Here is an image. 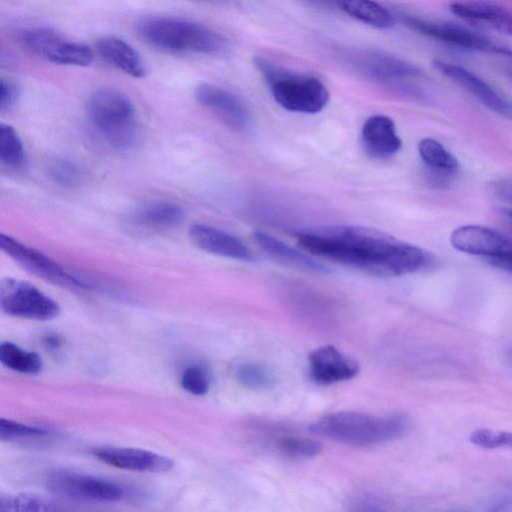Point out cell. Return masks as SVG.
<instances>
[{
    "mask_svg": "<svg viewBox=\"0 0 512 512\" xmlns=\"http://www.w3.org/2000/svg\"><path fill=\"white\" fill-rule=\"evenodd\" d=\"M361 139L366 152L375 158H388L402 146L393 120L385 115H373L363 124Z\"/></svg>",
    "mask_w": 512,
    "mask_h": 512,
    "instance_id": "ac0fdd59",
    "label": "cell"
},
{
    "mask_svg": "<svg viewBox=\"0 0 512 512\" xmlns=\"http://www.w3.org/2000/svg\"><path fill=\"white\" fill-rule=\"evenodd\" d=\"M19 87L10 79H1L0 82V111L10 110L19 98Z\"/></svg>",
    "mask_w": 512,
    "mask_h": 512,
    "instance_id": "d6a6232c",
    "label": "cell"
},
{
    "mask_svg": "<svg viewBox=\"0 0 512 512\" xmlns=\"http://www.w3.org/2000/svg\"><path fill=\"white\" fill-rule=\"evenodd\" d=\"M418 153L423 163L438 178H450L459 170L457 158L433 138L421 139Z\"/></svg>",
    "mask_w": 512,
    "mask_h": 512,
    "instance_id": "603a6c76",
    "label": "cell"
},
{
    "mask_svg": "<svg viewBox=\"0 0 512 512\" xmlns=\"http://www.w3.org/2000/svg\"><path fill=\"white\" fill-rule=\"evenodd\" d=\"M355 510L360 511H376L383 510L384 501L374 495L363 494L356 497V500L352 502Z\"/></svg>",
    "mask_w": 512,
    "mask_h": 512,
    "instance_id": "836d02e7",
    "label": "cell"
},
{
    "mask_svg": "<svg viewBox=\"0 0 512 512\" xmlns=\"http://www.w3.org/2000/svg\"><path fill=\"white\" fill-rule=\"evenodd\" d=\"M86 109L92 125L111 145L128 148L134 143L135 108L126 94L114 88L97 89L89 97Z\"/></svg>",
    "mask_w": 512,
    "mask_h": 512,
    "instance_id": "5b68a950",
    "label": "cell"
},
{
    "mask_svg": "<svg viewBox=\"0 0 512 512\" xmlns=\"http://www.w3.org/2000/svg\"><path fill=\"white\" fill-rule=\"evenodd\" d=\"M511 78H512V73H511Z\"/></svg>",
    "mask_w": 512,
    "mask_h": 512,
    "instance_id": "f35d334b",
    "label": "cell"
},
{
    "mask_svg": "<svg viewBox=\"0 0 512 512\" xmlns=\"http://www.w3.org/2000/svg\"><path fill=\"white\" fill-rule=\"evenodd\" d=\"M254 65L270 87L274 100L291 112L315 114L322 111L329 92L317 78L286 70L276 63L256 57Z\"/></svg>",
    "mask_w": 512,
    "mask_h": 512,
    "instance_id": "277c9868",
    "label": "cell"
},
{
    "mask_svg": "<svg viewBox=\"0 0 512 512\" xmlns=\"http://www.w3.org/2000/svg\"><path fill=\"white\" fill-rule=\"evenodd\" d=\"M496 211L512 227V210L508 208H497Z\"/></svg>",
    "mask_w": 512,
    "mask_h": 512,
    "instance_id": "8d00e7d4",
    "label": "cell"
},
{
    "mask_svg": "<svg viewBox=\"0 0 512 512\" xmlns=\"http://www.w3.org/2000/svg\"><path fill=\"white\" fill-rule=\"evenodd\" d=\"M310 255L381 276L416 272L429 263L421 248L373 229L337 226L296 234Z\"/></svg>",
    "mask_w": 512,
    "mask_h": 512,
    "instance_id": "6da1fadb",
    "label": "cell"
},
{
    "mask_svg": "<svg viewBox=\"0 0 512 512\" xmlns=\"http://www.w3.org/2000/svg\"><path fill=\"white\" fill-rule=\"evenodd\" d=\"M495 191L504 201L512 203V181L497 183L495 185Z\"/></svg>",
    "mask_w": 512,
    "mask_h": 512,
    "instance_id": "e575fe53",
    "label": "cell"
},
{
    "mask_svg": "<svg viewBox=\"0 0 512 512\" xmlns=\"http://www.w3.org/2000/svg\"><path fill=\"white\" fill-rule=\"evenodd\" d=\"M0 362L12 371L27 375H37L43 368L42 359L37 353L10 341L0 344Z\"/></svg>",
    "mask_w": 512,
    "mask_h": 512,
    "instance_id": "d4e9b609",
    "label": "cell"
},
{
    "mask_svg": "<svg viewBox=\"0 0 512 512\" xmlns=\"http://www.w3.org/2000/svg\"><path fill=\"white\" fill-rule=\"evenodd\" d=\"M357 65L370 77L387 83H401L422 75L417 66L381 52L363 53Z\"/></svg>",
    "mask_w": 512,
    "mask_h": 512,
    "instance_id": "d6986e66",
    "label": "cell"
},
{
    "mask_svg": "<svg viewBox=\"0 0 512 512\" xmlns=\"http://www.w3.org/2000/svg\"><path fill=\"white\" fill-rule=\"evenodd\" d=\"M46 484L52 493L76 501L115 503L131 495V490L121 483L66 470L50 473Z\"/></svg>",
    "mask_w": 512,
    "mask_h": 512,
    "instance_id": "8992f818",
    "label": "cell"
},
{
    "mask_svg": "<svg viewBox=\"0 0 512 512\" xmlns=\"http://www.w3.org/2000/svg\"><path fill=\"white\" fill-rule=\"evenodd\" d=\"M199 104L216 114L227 126L235 131L247 128L249 113L242 100L235 94L210 83H202L194 92Z\"/></svg>",
    "mask_w": 512,
    "mask_h": 512,
    "instance_id": "5bb4252c",
    "label": "cell"
},
{
    "mask_svg": "<svg viewBox=\"0 0 512 512\" xmlns=\"http://www.w3.org/2000/svg\"><path fill=\"white\" fill-rule=\"evenodd\" d=\"M404 23L413 31L455 47L512 57L509 46L460 25L413 16L404 17Z\"/></svg>",
    "mask_w": 512,
    "mask_h": 512,
    "instance_id": "30bf717a",
    "label": "cell"
},
{
    "mask_svg": "<svg viewBox=\"0 0 512 512\" xmlns=\"http://www.w3.org/2000/svg\"><path fill=\"white\" fill-rule=\"evenodd\" d=\"M490 265L498 269L512 273V256L489 261Z\"/></svg>",
    "mask_w": 512,
    "mask_h": 512,
    "instance_id": "d590c367",
    "label": "cell"
},
{
    "mask_svg": "<svg viewBox=\"0 0 512 512\" xmlns=\"http://www.w3.org/2000/svg\"><path fill=\"white\" fill-rule=\"evenodd\" d=\"M339 7L351 17L378 29L394 25L393 15L374 0H337Z\"/></svg>",
    "mask_w": 512,
    "mask_h": 512,
    "instance_id": "cb8c5ba5",
    "label": "cell"
},
{
    "mask_svg": "<svg viewBox=\"0 0 512 512\" xmlns=\"http://www.w3.org/2000/svg\"><path fill=\"white\" fill-rule=\"evenodd\" d=\"M402 415H373L356 411L327 414L313 423L311 431L322 437L351 445L373 446L400 438L407 430Z\"/></svg>",
    "mask_w": 512,
    "mask_h": 512,
    "instance_id": "3957f363",
    "label": "cell"
},
{
    "mask_svg": "<svg viewBox=\"0 0 512 512\" xmlns=\"http://www.w3.org/2000/svg\"><path fill=\"white\" fill-rule=\"evenodd\" d=\"M449 9L463 19L512 35V12L497 3L486 0H457L450 3Z\"/></svg>",
    "mask_w": 512,
    "mask_h": 512,
    "instance_id": "e0dca14e",
    "label": "cell"
},
{
    "mask_svg": "<svg viewBox=\"0 0 512 512\" xmlns=\"http://www.w3.org/2000/svg\"><path fill=\"white\" fill-rule=\"evenodd\" d=\"M235 376L241 385L256 391L270 389L275 383L271 372L255 363L240 364L235 370Z\"/></svg>",
    "mask_w": 512,
    "mask_h": 512,
    "instance_id": "f1b7e54d",
    "label": "cell"
},
{
    "mask_svg": "<svg viewBox=\"0 0 512 512\" xmlns=\"http://www.w3.org/2000/svg\"><path fill=\"white\" fill-rule=\"evenodd\" d=\"M49 434V431L42 427L23 424L17 421L0 419V440L16 441L26 438L42 437Z\"/></svg>",
    "mask_w": 512,
    "mask_h": 512,
    "instance_id": "f546056e",
    "label": "cell"
},
{
    "mask_svg": "<svg viewBox=\"0 0 512 512\" xmlns=\"http://www.w3.org/2000/svg\"><path fill=\"white\" fill-rule=\"evenodd\" d=\"M510 355H511V358H512V349H511V351H510Z\"/></svg>",
    "mask_w": 512,
    "mask_h": 512,
    "instance_id": "74e56055",
    "label": "cell"
},
{
    "mask_svg": "<svg viewBox=\"0 0 512 512\" xmlns=\"http://www.w3.org/2000/svg\"><path fill=\"white\" fill-rule=\"evenodd\" d=\"M16 38L28 52L51 63L85 67L90 65L94 58L89 46L67 39L47 27L19 30Z\"/></svg>",
    "mask_w": 512,
    "mask_h": 512,
    "instance_id": "52a82bcc",
    "label": "cell"
},
{
    "mask_svg": "<svg viewBox=\"0 0 512 512\" xmlns=\"http://www.w3.org/2000/svg\"><path fill=\"white\" fill-rule=\"evenodd\" d=\"M184 219L183 208L173 202L157 201L148 203L133 215L135 223L149 228H169L179 225Z\"/></svg>",
    "mask_w": 512,
    "mask_h": 512,
    "instance_id": "7402d4cb",
    "label": "cell"
},
{
    "mask_svg": "<svg viewBox=\"0 0 512 512\" xmlns=\"http://www.w3.org/2000/svg\"><path fill=\"white\" fill-rule=\"evenodd\" d=\"M254 238L266 253L285 265L315 273L326 274L330 272L325 265L270 234L258 230L254 232Z\"/></svg>",
    "mask_w": 512,
    "mask_h": 512,
    "instance_id": "44dd1931",
    "label": "cell"
},
{
    "mask_svg": "<svg viewBox=\"0 0 512 512\" xmlns=\"http://www.w3.org/2000/svg\"><path fill=\"white\" fill-rule=\"evenodd\" d=\"M181 387L193 394L204 395L209 390V376L207 371L200 365L186 367L180 377Z\"/></svg>",
    "mask_w": 512,
    "mask_h": 512,
    "instance_id": "4dcf8cb0",
    "label": "cell"
},
{
    "mask_svg": "<svg viewBox=\"0 0 512 512\" xmlns=\"http://www.w3.org/2000/svg\"><path fill=\"white\" fill-rule=\"evenodd\" d=\"M97 54L109 65L123 73L142 78L147 73L141 55L129 43L115 36H105L95 44Z\"/></svg>",
    "mask_w": 512,
    "mask_h": 512,
    "instance_id": "ffe728a7",
    "label": "cell"
},
{
    "mask_svg": "<svg viewBox=\"0 0 512 512\" xmlns=\"http://www.w3.org/2000/svg\"><path fill=\"white\" fill-rule=\"evenodd\" d=\"M0 248L25 270L54 285L70 290H90L92 285L73 275L41 251L10 235H0Z\"/></svg>",
    "mask_w": 512,
    "mask_h": 512,
    "instance_id": "9c48e42d",
    "label": "cell"
},
{
    "mask_svg": "<svg viewBox=\"0 0 512 512\" xmlns=\"http://www.w3.org/2000/svg\"><path fill=\"white\" fill-rule=\"evenodd\" d=\"M47 173L54 182L65 187H77L86 180V170L67 158L51 159L47 164Z\"/></svg>",
    "mask_w": 512,
    "mask_h": 512,
    "instance_id": "83f0119b",
    "label": "cell"
},
{
    "mask_svg": "<svg viewBox=\"0 0 512 512\" xmlns=\"http://www.w3.org/2000/svg\"><path fill=\"white\" fill-rule=\"evenodd\" d=\"M137 30L147 44L169 53L219 55L228 48V42L221 34L178 17H147L138 23Z\"/></svg>",
    "mask_w": 512,
    "mask_h": 512,
    "instance_id": "7a4b0ae2",
    "label": "cell"
},
{
    "mask_svg": "<svg viewBox=\"0 0 512 512\" xmlns=\"http://www.w3.org/2000/svg\"><path fill=\"white\" fill-rule=\"evenodd\" d=\"M279 448L286 454L296 457H313L320 453L319 442L299 437H284L278 442Z\"/></svg>",
    "mask_w": 512,
    "mask_h": 512,
    "instance_id": "1f68e13d",
    "label": "cell"
},
{
    "mask_svg": "<svg viewBox=\"0 0 512 512\" xmlns=\"http://www.w3.org/2000/svg\"><path fill=\"white\" fill-rule=\"evenodd\" d=\"M0 307L11 316L48 321L60 314L56 301L33 284L6 277L0 281Z\"/></svg>",
    "mask_w": 512,
    "mask_h": 512,
    "instance_id": "ba28073f",
    "label": "cell"
},
{
    "mask_svg": "<svg viewBox=\"0 0 512 512\" xmlns=\"http://www.w3.org/2000/svg\"><path fill=\"white\" fill-rule=\"evenodd\" d=\"M65 510L60 504L31 493L0 494V512H52Z\"/></svg>",
    "mask_w": 512,
    "mask_h": 512,
    "instance_id": "484cf974",
    "label": "cell"
},
{
    "mask_svg": "<svg viewBox=\"0 0 512 512\" xmlns=\"http://www.w3.org/2000/svg\"><path fill=\"white\" fill-rule=\"evenodd\" d=\"M188 234L194 245L205 252L241 261L256 259L247 245L220 229L195 223L190 226Z\"/></svg>",
    "mask_w": 512,
    "mask_h": 512,
    "instance_id": "2e32d148",
    "label": "cell"
},
{
    "mask_svg": "<svg viewBox=\"0 0 512 512\" xmlns=\"http://www.w3.org/2000/svg\"><path fill=\"white\" fill-rule=\"evenodd\" d=\"M433 66L446 78L463 88L487 109L512 121V101L503 97L479 76L459 65L434 60Z\"/></svg>",
    "mask_w": 512,
    "mask_h": 512,
    "instance_id": "7c38bea8",
    "label": "cell"
},
{
    "mask_svg": "<svg viewBox=\"0 0 512 512\" xmlns=\"http://www.w3.org/2000/svg\"><path fill=\"white\" fill-rule=\"evenodd\" d=\"M0 163L9 169H20L25 164L21 139L13 127L0 124Z\"/></svg>",
    "mask_w": 512,
    "mask_h": 512,
    "instance_id": "4316f807",
    "label": "cell"
},
{
    "mask_svg": "<svg viewBox=\"0 0 512 512\" xmlns=\"http://www.w3.org/2000/svg\"><path fill=\"white\" fill-rule=\"evenodd\" d=\"M92 454L109 466L129 471L163 473L174 466L169 457L140 448L105 446L94 449Z\"/></svg>",
    "mask_w": 512,
    "mask_h": 512,
    "instance_id": "4fadbf2b",
    "label": "cell"
},
{
    "mask_svg": "<svg viewBox=\"0 0 512 512\" xmlns=\"http://www.w3.org/2000/svg\"><path fill=\"white\" fill-rule=\"evenodd\" d=\"M308 362L310 377L322 385L349 380L359 372L357 362L331 345L312 351Z\"/></svg>",
    "mask_w": 512,
    "mask_h": 512,
    "instance_id": "9a60e30c",
    "label": "cell"
},
{
    "mask_svg": "<svg viewBox=\"0 0 512 512\" xmlns=\"http://www.w3.org/2000/svg\"><path fill=\"white\" fill-rule=\"evenodd\" d=\"M451 245L461 252L495 260L512 256V239L480 225H463L450 235Z\"/></svg>",
    "mask_w": 512,
    "mask_h": 512,
    "instance_id": "8fae6325",
    "label": "cell"
}]
</instances>
